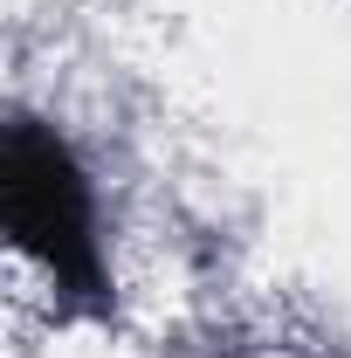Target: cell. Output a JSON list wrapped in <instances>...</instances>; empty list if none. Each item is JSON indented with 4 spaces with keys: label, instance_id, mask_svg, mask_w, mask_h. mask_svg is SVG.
Masks as SVG:
<instances>
[{
    "label": "cell",
    "instance_id": "cell-1",
    "mask_svg": "<svg viewBox=\"0 0 351 358\" xmlns=\"http://www.w3.org/2000/svg\"><path fill=\"white\" fill-rule=\"evenodd\" d=\"M0 227L69 317H89V324L117 317V275H110V248H103L96 179H89L83 152L42 117H14L0 138Z\"/></svg>",
    "mask_w": 351,
    "mask_h": 358
}]
</instances>
